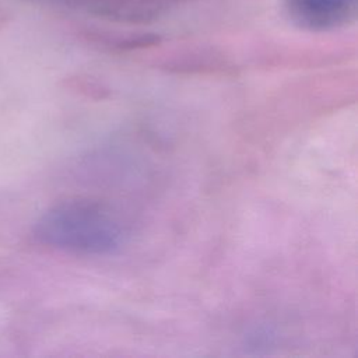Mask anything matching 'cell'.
Here are the masks:
<instances>
[{
    "instance_id": "obj_1",
    "label": "cell",
    "mask_w": 358,
    "mask_h": 358,
    "mask_svg": "<svg viewBox=\"0 0 358 358\" xmlns=\"http://www.w3.org/2000/svg\"><path fill=\"white\" fill-rule=\"evenodd\" d=\"M41 242L78 255H109L126 238L120 220L106 207L90 200H67L48 210L36 224Z\"/></svg>"
},
{
    "instance_id": "obj_2",
    "label": "cell",
    "mask_w": 358,
    "mask_h": 358,
    "mask_svg": "<svg viewBox=\"0 0 358 358\" xmlns=\"http://www.w3.org/2000/svg\"><path fill=\"white\" fill-rule=\"evenodd\" d=\"M285 13L299 28L330 31L348 24L357 11V0H285Z\"/></svg>"
}]
</instances>
